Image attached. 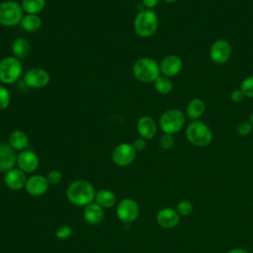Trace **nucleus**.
I'll use <instances>...</instances> for the list:
<instances>
[{"instance_id": "1", "label": "nucleus", "mask_w": 253, "mask_h": 253, "mask_svg": "<svg viewBox=\"0 0 253 253\" xmlns=\"http://www.w3.org/2000/svg\"><path fill=\"white\" fill-rule=\"evenodd\" d=\"M95 195L93 185L86 180H76L72 182L66 190L67 200L77 207H86L93 203Z\"/></svg>"}, {"instance_id": "2", "label": "nucleus", "mask_w": 253, "mask_h": 253, "mask_svg": "<svg viewBox=\"0 0 253 253\" xmlns=\"http://www.w3.org/2000/svg\"><path fill=\"white\" fill-rule=\"evenodd\" d=\"M185 135L187 140L199 147L209 145L212 140V132L211 128L201 121H192L186 127Z\"/></svg>"}, {"instance_id": "3", "label": "nucleus", "mask_w": 253, "mask_h": 253, "mask_svg": "<svg viewBox=\"0 0 253 253\" xmlns=\"http://www.w3.org/2000/svg\"><path fill=\"white\" fill-rule=\"evenodd\" d=\"M132 73L138 81L151 83L160 76V66L153 58L141 57L134 62Z\"/></svg>"}, {"instance_id": "4", "label": "nucleus", "mask_w": 253, "mask_h": 253, "mask_svg": "<svg viewBox=\"0 0 253 253\" xmlns=\"http://www.w3.org/2000/svg\"><path fill=\"white\" fill-rule=\"evenodd\" d=\"M158 17L151 9L140 11L134 18L133 28L137 36L141 38L151 37L157 30Z\"/></svg>"}, {"instance_id": "5", "label": "nucleus", "mask_w": 253, "mask_h": 253, "mask_svg": "<svg viewBox=\"0 0 253 253\" xmlns=\"http://www.w3.org/2000/svg\"><path fill=\"white\" fill-rule=\"evenodd\" d=\"M23 71L20 59L15 56H6L0 60V81L4 84L16 82Z\"/></svg>"}, {"instance_id": "6", "label": "nucleus", "mask_w": 253, "mask_h": 253, "mask_svg": "<svg viewBox=\"0 0 253 253\" xmlns=\"http://www.w3.org/2000/svg\"><path fill=\"white\" fill-rule=\"evenodd\" d=\"M185 116L178 109H169L165 111L159 119V126L164 133L175 134L183 127Z\"/></svg>"}, {"instance_id": "7", "label": "nucleus", "mask_w": 253, "mask_h": 253, "mask_svg": "<svg viewBox=\"0 0 253 253\" xmlns=\"http://www.w3.org/2000/svg\"><path fill=\"white\" fill-rule=\"evenodd\" d=\"M22 6L12 0L0 3V24L6 27L16 26L21 23L23 19Z\"/></svg>"}, {"instance_id": "8", "label": "nucleus", "mask_w": 253, "mask_h": 253, "mask_svg": "<svg viewBox=\"0 0 253 253\" xmlns=\"http://www.w3.org/2000/svg\"><path fill=\"white\" fill-rule=\"evenodd\" d=\"M139 214V207L137 203L129 198L122 200L117 206V215L123 222L130 223L134 221Z\"/></svg>"}, {"instance_id": "9", "label": "nucleus", "mask_w": 253, "mask_h": 253, "mask_svg": "<svg viewBox=\"0 0 253 253\" xmlns=\"http://www.w3.org/2000/svg\"><path fill=\"white\" fill-rule=\"evenodd\" d=\"M136 150L133 148L132 144L121 143L117 145L112 152V160L118 166H127L131 164L135 158Z\"/></svg>"}, {"instance_id": "10", "label": "nucleus", "mask_w": 253, "mask_h": 253, "mask_svg": "<svg viewBox=\"0 0 253 253\" xmlns=\"http://www.w3.org/2000/svg\"><path fill=\"white\" fill-rule=\"evenodd\" d=\"M231 51V45L227 41L217 40L211 45L210 57L213 62L223 64L230 58Z\"/></svg>"}, {"instance_id": "11", "label": "nucleus", "mask_w": 253, "mask_h": 253, "mask_svg": "<svg viewBox=\"0 0 253 253\" xmlns=\"http://www.w3.org/2000/svg\"><path fill=\"white\" fill-rule=\"evenodd\" d=\"M49 74L42 68H32L26 72L24 82L27 87L38 89L46 86L49 82Z\"/></svg>"}, {"instance_id": "12", "label": "nucleus", "mask_w": 253, "mask_h": 253, "mask_svg": "<svg viewBox=\"0 0 253 253\" xmlns=\"http://www.w3.org/2000/svg\"><path fill=\"white\" fill-rule=\"evenodd\" d=\"M17 165L23 172L33 173L39 167V157L34 151L25 149L17 155Z\"/></svg>"}, {"instance_id": "13", "label": "nucleus", "mask_w": 253, "mask_h": 253, "mask_svg": "<svg viewBox=\"0 0 253 253\" xmlns=\"http://www.w3.org/2000/svg\"><path fill=\"white\" fill-rule=\"evenodd\" d=\"M160 72L169 78L176 76L182 69L183 62L180 56L176 54L166 55L160 62Z\"/></svg>"}, {"instance_id": "14", "label": "nucleus", "mask_w": 253, "mask_h": 253, "mask_svg": "<svg viewBox=\"0 0 253 253\" xmlns=\"http://www.w3.org/2000/svg\"><path fill=\"white\" fill-rule=\"evenodd\" d=\"M48 185L46 177L42 175H33L27 179L25 189L31 196L39 197L47 191Z\"/></svg>"}, {"instance_id": "15", "label": "nucleus", "mask_w": 253, "mask_h": 253, "mask_svg": "<svg viewBox=\"0 0 253 253\" xmlns=\"http://www.w3.org/2000/svg\"><path fill=\"white\" fill-rule=\"evenodd\" d=\"M157 223L166 229L175 227L180 221V215L172 208H163L156 214Z\"/></svg>"}, {"instance_id": "16", "label": "nucleus", "mask_w": 253, "mask_h": 253, "mask_svg": "<svg viewBox=\"0 0 253 253\" xmlns=\"http://www.w3.org/2000/svg\"><path fill=\"white\" fill-rule=\"evenodd\" d=\"M17 164L15 149L8 143L0 144V171L7 172Z\"/></svg>"}, {"instance_id": "17", "label": "nucleus", "mask_w": 253, "mask_h": 253, "mask_svg": "<svg viewBox=\"0 0 253 253\" xmlns=\"http://www.w3.org/2000/svg\"><path fill=\"white\" fill-rule=\"evenodd\" d=\"M27 182L26 173L23 172L20 169H11L6 172L4 177V183L5 185L14 191H18L25 187Z\"/></svg>"}, {"instance_id": "18", "label": "nucleus", "mask_w": 253, "mask_h": 253, "mask_svg": "<svg viewBox=\"0 0 253 253\" xmlns=\"http://www.w3.org/2000/svg\"><path fill=\"white\" fill-rule=\"evenodd\" d=\"M136 129L140 137L146 139H151L156 134L157 126L152 118L148 116H143L138 119L136 123Z\"/></svg>"}, {"instance_id": "19", "label": "nucleus", "mask_w": 253, "mask_h": 253, "mask_svg": "<svg viewBox=\"0 0 253 253\" xmlns=\"http://www.w3.org/2000/svg\"><path fill=\"white\" fill-rule=\"evenodd\" d=\"M84 219L91 224H96L102 221L104 217V211L103 208L97 205L96 203H91L84 208L83 212Z\"/></svg>"}, {"instance_id": "20", "label": "nucleus", "mask_w": 253, "mask_h": 253, "mask_svg": "<svg viewBox=\"0 0 253 253\" xmlns=\"http://www.w3.org/2000/svg\"><path fill=\"white\" fill-rule=\"evenodd\" d=\"M206 105L200 98H193L186 107V115L192 121H198L205 113Z\"/></svg>"}, {"instance_id": "21", "label": "nucleus", "mask_w": 253, "mask_h": 253, "mask_svg": "<svg viewBox=\"0 0 253 253\" xmlns=\"http://www.w3.org/2000/svg\"><path fill=\"white\" fill-rule=\"evenodd\" d=\"M9 144L15 149L19 151H23L27 148L29 144L28 135L20 129H16L10 133L9 136Z\"/></svg>"}, {"instance_id": "22", "label": "nucleus", "mask_w": 253, "mask_h": 253, "mask_svg": "<svg viewBox=\"0 0 253 253\" xmlns=\"http://www.w3.org/2000/svg\"><path fill=\"white\" fill-rule=\"evenodd\" d=\"M31 51V45L28 40L24 38L16 39L12 43V52L18 59L26 58Z\"/></svg>"}, {"instance_id": "23", "label": "nucleus", "mask_w": 253, "mask_h": 253, "mask_svg": "<svg viewBox=\"0 0 253 253\" xmlns=\"http://www.w3.org/2000/svg\"><path fill=\"white\" fill-rule=\"evenodd\" d=\"M116 200V195L112 191L106 189H102L99 192H97L94 199L95 203L102 207L103 209L112 208L115 205Z\"/></svg>"}, {"instance_id": "24", "label": "nucleus", "mask_w": 253, "mask_h": 253, "mask_svg": "<svg viewBox=\"0 0 253 253\" xmlns=\"http://www.w3.org/2000/svg\"><path fill=\"white\" fill-rule=\"evenodd\" d=\"M20 25L24 31L29 33H34L40 30L42 26V20L38 15L27 14L26 16L23 17Z\"/></svg>"}, {"instance_id": "25", "label": "nucleus", "mask_w": 253, "mask_h": 253, "mask_svg": "<svg viewBox=\"0 0 253 253\" xmlns=\"http://www.w3.org/2000/svg\"><path fill=\"white\" fill-rule=\"evenodd\" d=\"M22 9L27 14L38 15L41 13L44 6L45 0H22Z\"/></svg>"}, {"instance_id": "26", "label": "nucleus", "mask_w": 253, "mask_h": 253, "mask_svg": "<svg viewBox=\"0 0 253 253\" xmlns=\"http://www.w3.org/2000/svg\"><path fill=\"white\" fill-rule=\"evenodd\" d=\"M154 88L159 94L167 95L172 91L173 83H172V81L169 77L164 76V75H160L154 81Z\"/></svg>"}, {"instance_id": "27", "label": "nucleus", "mask_w": 253, "mask_h": 253, "mask_svg": "<svg viewBox=\"0 0 253 253\" xmlns=\"http://www.w3.org/2000/svg\"><path fill=\"white\" fill-rule=\"evenodd\" d=\"M176 211L180 216H188L193 211V204L190 201L183 200L177 204Z\"/></svg>"}, {"instance_id": "28", "label": "nucleus", "mask_w": 253, "mask_h": 253, "mask_svg": "<svg viewBox=\"0 0 253 253\" xmlns=\"http://www.w3.org/2000/svg\"><path fill=\"white\" fill-rule=\"evenodd\" d=\"M240 90L243 92L245 97L253 98V76L246 77L240 85Z\"/></svg>"}, {"instance_id": "29", "label": "nucleus", "mask_w": 253, "mask_h": 253, "mask_svg": "<svg viewBox=\"0 0 253 253\" xmlns=\"http://www.w3.org/2000/svg\"><path fill=\"white\" fill-rule=\"evenodd\" d=\"M11 102V96L9 91L2 85H0V110H5L9 107Z\"/></svg>"}, {"instance_id": "30", "label": "nucleus", "mask_w": 253, "mask_h": 253, "mask_svg": "<svg viewBox=\"0 0 253 253\" xmlns=\"http://www.w3.org/2000/svg\"><path fill=\"white\" fill-rule=\"evenodd\" d=\"M175 143V139L173 134H169V133H164L159 140V144L163 149H170L172 148V146Z\"/></svg>"}, {"instance_id": "31", "label": "nucleus", "mask_w": 253, "mask_h": 253, "mask_svg": "<svg viewBox=\"0 0 253 253\" xmlns=\"http://www.w3.org/2000/svg\"><path fill=\"white\" fill-rule=\"evenodd\" d=\"M252 127H253V126L251 125L250 122H248V121H243V122H240V123L237 125V126H236V131H237V133H238L239 135L244 136V135H247V134H249V133L251 132Z\"/></svg>"}, {"instance_id": "32", "label": "nucleus", "mask_w": 253, "mask_h": 253, "mask_svg": "<svg viewBox=\"0 0 253 253\" xmlns=\"http://www.w3.org/2000/svg\"><path fill=\"white\" fill-rule=\"evenodd\" d=\"M72 235V228L68 225H63L55 231V236L59 239H67Z\"/></svg>"}, {"instance_id": "33", "label": "nucleus", "mask_w": 253, "mask_h": 253, "mask_svg": "<svg viewBox=\"0 0 253 253\" xmlns=\"http://www.w3.org/2000/svg\"><path fill=\"white\" fill-rule=\"evenodd\" d=\"M61 173L57 170H52L50 172H48L47 176H46V180L48 182V184L50 185H56L61 181Z\"/></svg>"}, {"instance_id": "34", "label": "nucleus", "mask_w": 253, "mask_h": 253, "mask_svg": "<svg viewBox=\"0 0 253 253\" xmlns=\"http://www.w3.org/2000/svg\"><path fill=\"white\" fill-rule=\"evenodd\" d=\"M244 98H245V95L243 94V92L240 89H235L230 94V99L234 103H240L241 101H243Z\"/></svg>"}, {"instance_id": "35", "label": "nucleus", "mask_w": 253, "mask_h": 253, "mask_svg": "<svg viewBox=\"0 0 253 253\" xmlns=\"http://www.w3.org/2000/svg\"><path fill=\"white\" fill-rule=\"evenodd\" d=\"M132 146L133 148L136 150V151H141L145 148L146 146V141L144 138L142 137H138V138H135L132 142Z\"/></svg>"}, {"instance_id": "36", "label": "nucleus", "mask_w": 253, "mask_h": 253, "mask_svg": "<svg viewBox=\"0 0 253 253\" xmlns=\"http://www.w3.org/2000/svg\"><path fill=\"white\" fill-rule=\"evenodd\" d=\"M142 4L147 8V9H152L156 7L159 3V0H141Z\"/></svg>"}, {"instance_id": "37", "label": "nucleus", "mask_w": 253, "mask_h": 253, "mask_svg": "<svg viewBox=\"0 0 253 253\" xmlns=\"http://www.w3.org/2000/svg\"><path fill=\"white\" fill-rule=\"evenodd\" d=\"M226 253H249V252L243 248H232L228 250Z\"/></svg>"}, {"instance_id": "38", "label": "nucleus", "mask_w": 253, "mask_h": 253, "mask_svg": "<svg viewBox=\"0 0 253 253\" xmlns=\"http://www.w3.org/2000/svg\"><path fill=\"white\" fill-rule=\"evenodd\" d=\"M249 122L251 123V125L253 126V113L251 114V116H250V120H249Z\"/></svg>"}, {"instance_id": "39", "label": "nucleus", "mask_w": 253, "mask_h": 253, "mask_svg": "<svg viewBox=\"0 0 253 253\" xmlns=\"http://www.w3.org/2000/svg\"><path fill=\"white\" fill-rule=\"evenodd\" d=\"M163 1H165L167 3H173V2H176L177 0H163Z\"/></svg>"}, {"instance_id": "40", "label": "nucleus", "mask_w": 253, "mask_h": 253, "mask_svg": "<svg viewBox=\"0 0 253 253\" xmlns=\"http://www.w3.org/2000/svg\"><path fill=\"white\" fill-rule=\"evenodd\" d=\"M101 253H104V252H101Z\"/></svg>"}]
</instances>
